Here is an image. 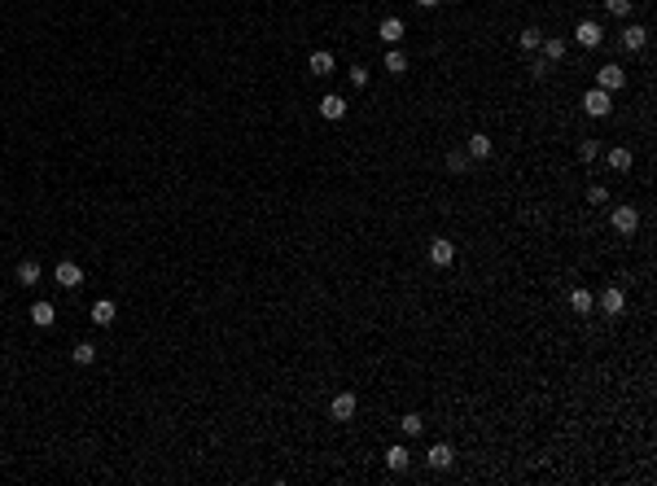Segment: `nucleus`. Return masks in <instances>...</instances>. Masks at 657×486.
<instances>
[{"label": "nucleus", "instance_id": "aec40b11", "mask_svg": "<svg viewBox=\"0 0 657 486\" xmlns=\"http://www.w3.org/2000/svg\"><path fill=\"white\" fill-rule=\"evenodd\" d=\"M539 40H543L539 27H526V31L517 35V48H521V53H539Z\"/></svg>", "mask_w": 657, "mask_h": 486}, {"label": "nucleus", "instance_id": "f8f14e48", "mask_svg": "<svg viewBox=\"0 0 657 486\" xmlns=\"http://www.w3.org/2000/svg\"><path fill=\"white\" fill-rule=\"evenodd\" d=\"M13 280H18L22 289H35V285H40V263H35V259H22L18 272H13Z\"/></svg>", "mask_w": 657, "mask_h": 486}, {"label": "nucleus", "instance_id": "dca6fc26", "mask_svg": "<svg viewBox=\"0 0 657 486\" xmlns=\"http://www.w3.org/2000/svg\"><path fill=\"white\" fill-rule=\"evenodd\" d=\"M31 320H35V328H53V320H57V306L53 302H31Z\"/></svg>", "mask_w": 657, "mask_h": 486}, {"label": "nucleus", "instance_id": "1a4fd4ad", "mask_svg": "<svg viewBox=\"0 0 657 486\" xmlns=\"http://www.w3.org/2000/svg\"><path fill=\"white\" fill-rule=\"evenodd\" d=\"M644 44H648V27H640V22H626V27H622V48H626V53H640Z\"/></svg>", "mask_w": 657, "mask_h": 486}, {"label": "nucleus", "instance_id": "6e6552de", "mask_svg": "<svg viewBox=\"0 0 657 486\" xmlns=\"http://www.w3.org/2000/svg\"><path fill=\"white\" fill-rule=\"evenodd\" d=\"M355 394H350V390H342V394H333V403H328V416H333V421H350V416H355Z\"/></svg>", "mask_w": 657, "mask_h": 486}, {"label": "nucleus", "instance_id": "c756f323", "mask_svg": "<svg viewBox=\"0 0 657 486\" xmlns=\"http://www.w3.org/2000/svg\"><path fill=\"white\" fill-rule=\"evenodd\" d=\"M416 5H421V9H434V5H443V0H416Z\"/></svg>", "mask_w": 657, "mask_h": 486}, {"label": "nucleus", "instance_id": "0eeeda50", "mask_svg": "<svg viewBox=\"0 0 657 486\" xmlns=\"http://www.w3.org/2000/svg\"><path fill=\"white\" fill-rule=\"evenodd\" d=\"M425 465H429V469H438V473L451 469V465H456V451H451V443H434V447L425 451Z\"/></svg>", "mask_w": 657, "mask_h": 486}, {"label": "nucleus", "instance_id": "f03ea898", "mask_svg": "<svg viewBox=\"0 0 657 486\" xmlns=\"http://www.w3.org/2000/svg\"><path fill=\"white\" fill-rule=\"evenodd\" d=\"M609 223H614V233L631 237V233L640 228V211H636V206H614V211H609Z\"/></svg>", "mask_w": 657, "mask_h": 486}, {"label": "nucleus", "instance_id": "7ed1b4c3", "mask_svg": "<svg viewBox=\"0 0 657 486\" xmlns=\"http://www.w3.org/2000/svg\"><path fill=\"white\" fill-rule=\"evenodd\" d=\"M53 280H57L62 289H79V285H84V267L70 263V259H62V263L53 267Z\"/></svg>", "mask_w": 657, "mask_h": 486}, {"label": "nucleus", "instance_id": "39448f33", "mask_svg": "<svg viewBox=\"0 0 657 486\" xmlns=\"http://www.w3.org/2000/svg\"><path fill=\"white\" fill-rule=\"evenodd\" d=\"M596 306L604 316H622L626 311V294L618 289V285H609V289H600V298H596Z\"/></svg>", "mask_w": 657, "mask_h": 486}, {"label": "nucleus", "instance_id": "4468645a", "mask_svg": "<svg viewBox=\"0 0 657 486\" xmlns=\"http://www.w3.org/2000/svg\"><path fill=\"white\" fill-rule=\"evenodd\" d=\"M408 465H412V451L403 447V443L386 447V469H390V473H403V469H408Z\"/></svg>", "mask_w": 657, "mask_h": 486}, {"label": "nucleus", "instance_id": "a878e982", "mask_svg": "<svg viewBox=\"0 0 657 486\" xmlns=\"http://www.w3.org/2000/svg\"><path fill=\"white\" fill-rule=\"evenodd\" d=\"M604 9L614 18H631V0H604Z\"/></svg>", "mask_w": 657, "mask_h": 486}, {"label": "nucleus", "instance_id": "b1692460", "mask_svg": "<svg viewBox=\"0 0 657 486\" xmlns=\"http://www.w3.org/2000/svg\"><path fill=\"white\" fill-rule=\"evenodd\" d=\"M70 360H74V364H79V368H88V364L96 360V346H92V342H79V346H74V350H70Z\"/></svg>", "mask_w": 657, "mask_h": 486}, {"label": "nucleus", "instance_id": "5701e85b", "mask_svg": "<svg viewBox=\"0 0 657 486\" xmlns=\"http://www.w3.org/2000/svg\"><path fill=\"white\" fill-rule=\"evenodd\" d=\"M469 162H473V158H469L465 149H451V153H447V171H456V175H465V171H469Z\"/></svg>", "mask_w": 657, "mask_h": 486}, {"label": "nucleus", "instance_id": "20e7f679", "mask_svg": "<svg viewBox=\"0 0 657 486\" xmlns=\"http://www.w3.org/2000/svg\"><path fill=\"white\" fill-rule=\"evenodd\" d=\"M574 40L583 44V48H600V44H604V27H600V22H592V18H583V22L574 27Z\"/></svg>", "mask_w": 657, "mask_h": 486}, {"label": "nucleus", "instance_id": "bb28decb", "mask_svg": "<svg viewBox=\"0 0 657 486\" xmlns=\"http://www.w3.org/2000/svg\"><path fill=\"white\" fill-rule=\"evenodd\" d=\"M587 201H592V206H604V201H609V189H604V184H592V189H587Z\"/></svg>", "mask_w": 657, "mask_h": 486}, {"label": "nucleus", "instance_id": "4be33fe9", "mask_svg": "<svg viewBox=\"0 0 657 486\" xmlns=\"http://www.w3.org/2000/svg\"><path fill=\"white\" fill-rule=\"evenodd\" d=\"M631 162H636V158H631V149H626V145L609 149V167H614V171H631Z\"/></svg>", "mask_w": 657, "mask_h": 486}, {"label": "nucleus", "instance_id": "f3484780", "mask_svg": "<svg viewBox=\"0 0 657 486\" xmlns=\"http://www.w3.org/2000/svg\"><path fill=\"white\" fill-rule=\"evenodd\" d=\"M377 35H382V44H399L403 40V18H382V27H377Z\"/></svg>", "mask_w": 657, "mask_h": 486}, {"label": "nucleus", "instance_id": "f257e3e1", "mask_svg": "<svg viewBox=\"0 0 657 486\" xmlns=\"http://www.w3.org/2000/svg\"><path fill=\"white\" fill-rule=\"evenodd\" d=\"M609 110H614V92H604V88H587V92H583V114L609 118Z\"/></svg>", "mask_w": 657, "mask_h": 486}, {"label": "nucleus", "instance_id": "c85d7f7f", "mask_svg": "<svg viewBox=\"0 0 657 486\" xmlns=\"http://www.w3.org/2000/svg\"><path fill=\"white\" fill-rule=\"evenodd\" d=\"M350 84H355V88H368V70H364V66H350Z\"/></svg>", "mask_w": 657, "mask_h": 486}, {"label": "nucleus", "instance_id": "ddd939ff", "mask_svg": "<svg viewBox=\"0 0 657 486\" xmlns=\"http://www.w3.org/2000/svg\"><path fill=\"white\" fill-rule=\"evenodd\" d=\"M570 311L574 316H592L596 311V294L592 289H570Z\"/></svg>", "mask_w": 657, "mask_h": 486}, {"label": "nucleus", "instance_id": "2eb2a0df", "mask_svg": "<svg viewBox=\"0 0 657 486\" xmlns=\"http://www.w3.org/2000/svg\"><path fill=\"white\" fill-rule=\"evenodd\" d=\"M114 316H118V306H114L110 298H96V302H92V324H96V328L114 324Z\"/></svg>", "mask_w": 657, "mask_h": 486}, {"label": "nucleus", "instance_id": "cd10ccee", "mask_svg": "<svg viewBox=\"0 0 657 486\" xmlns=\"http://www.w3.org/2000/svg\"><path fill=\"white\" fill-rule=\"evenodd\" d=\"M578 158H583V162H596V140H578Z\"/></svg>", "mask_w": 657, "mask_h": 486}, {"label": "nucleus", "instance_id": "6ab92c4d", "mask_svg": "<svg viewBox=\"0 0 657 486\" xmlns=\"http://www.w3.org/2000/svg\"><path fill=\"white\" fill-rule=\"evenodd\" d=\"M465 153H469V158H491V136H487V132H473Z\"/></svg>", "mask_w": 657, "mask_h": 486}, {"label": "nucleus", "instance_id": "9d476101", "mask_svg": "<svg viewBox=\"0 0 657 486\" xmlns=\"http://www.w3.org/2000/svg\"><path fill=\"white\" fill-rule=\"evenodd\" d=\"M622 84H626V70H622V66H614V62H609V66H600V74H596V88H604V92H618Z\"/></svg>", "mask_w": 657, "mask_h": 486}, {"label": "nucleus", "instance_id": "a211bd4d", "mask_svg": "<svg viewBox=\"0 0 657 486\" xmlns=\"http://www.w3.org/2000/svg\"><path fill=\"white\" fill-rule=\"evenodd\" d=\"M307 66H311V74L324 79V74H333V53H328V48H316V53L307 57Z\"/></svg>", "mask_w": 657, "mask_h": 486}, {"label": "nucleus", "instance_id": "393cba45", "mask_svg": "<svg viewBox=\"0 0 657 486\" xmlns=\"http://www.w3.org/2000/svg\"><path fill=\"white\" fill-rule=\"evenodd\" d=\"M386 70L390 74H408V57H403L399 48H386Z\"/></svg>", "mask_w": 657, "mask_h": 486}, {"label": "nucleus", "instance_id": "423d86ee", "mask_svg": "<svg viewBox=\"0 0 657 486\" xmlns=\"http://www.w3.org/2000/svg\"><path fill=\"white\" fill-rule=\"evenodd\" d=\"M429 263H434V267H451V263H456V245H451L447 237H434V241H429Z\"/></svg>", "mask_w": 657, "mask_h": 486}, {"label": "nucleus", "instance_id": "412c9836", "mask_svg": "<svg viewBox=\"0 0 657 486\" xmlns=\"http://www.w3.org/2000/svg\"><path fill=\"white\" fill-rule=\"evenodd\" d=\"M399 429H403V438H416V433L425 429V421H421V412H408V416H399Z\"/></svg>", "mask_w": 657, "mask_h": 486}, {"label": "nucleus", "instance_id": "9b49d317", "mask_svg": "<svg viewBox=\"0 0 657 486\" xmlns=\"http://www.w3.org/2000/svg\"><path fill=\"white\" fill-rule=\"evenodd\" d=\"M320 114H324L328 123L346 118V96H338V92H324V96H320Z\"/></svg>", "mask_w": 657, "mask_h": 486}]
</instances>
